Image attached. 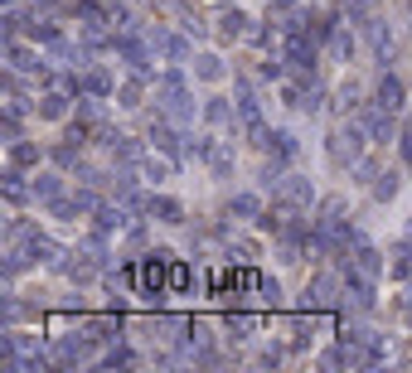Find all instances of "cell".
Here are the masks:
<instances>
[{"label":"cell","instance_id":"30bf717a","mask_svg":"<svg viewBox=\"0 0 412 373\" xmlns=\"http://www.w3.org/2000/svg\"><path fill=\"white\" fill-rule=\"evenodd\" d=\"M243 29H247V15H243V10H233V5L218 10V34H223V39H238Z\"/></svg>","mask_w":412,"mask_h":373},{"label":"cell","instance_id":"5b68a950","mask_svg":"<svg viewBox=\"0 0 412 373\" xmlns=\"http://www.w3.org/2000/svg\"><path fill=\"white\" fill-rule=\"evenodd\" d=\"M146 213L160 218V223H185V204L180 199H165V194H151L146 199Z\"/></svg>","mask_w":412,"mask_h":373},{"label":"cell","instance_id":"5bb4252c","mask_svg":"<svg viewBox=\"0 0 412 373\" xmlns=\"http://www.w3.org/2000/svg\"><path fill=\"white\" fill-rule=\"evenodd\" d=\"M5 59H10V63H15V73H29V68H34V73H39V59H34V54H29V49H24V44H15V39H10V44H5Z\"/></svg>","mask_w":412,"mask_h":373},{"label":"cell","instance_id":"44dd1931","mask_svg":"<svg viewBox=\"0 0 412 373\" xmlns=\"http://www.w3.org/2000/svg\"><path fill=\"white\" fill-rule=\"evenodd\" d=\"M10 165H39V146H29V141H10Z\"/></svg>","mask_w":412,"mask_h":373},{"label":"cell","instance_id":"484cf974","mask_svg":"<svg viewBox=\"0 0 412 373\" xmlns=\"http://www.w3.org/2000/svg\"><path fill=\"white\" fill-rule=\"evenodd\" d=\"M136 364H141V359H136L126 344H116V349H112V354L102 359V369H136Z\"/></svg>","mask_w":412,"mask_h":373},{"label":"cell","instance_id":"e0dca14e","mask_svg":"<svg viewBox=\"0 0 412 373\" xmlns=\"http://www.w3.org/2000/svg\"><path fill=\"white\" fill-rule=\"evenodd\" d=\"M39 116H44V121H63V116H68V97L49 93L44 102H39Z\"/></svg>","mask_w":412,"mask_h":373},{"label":"cell","instance_id":"f546056e","mask_svg":"<svg viewBox=\"0 0 412 373\" xmlns=\"http://www.w3.org/2000/svg\"><path fill=\"white\" fill-rule=\"evenodd\" d=\"M29 39H34V44H59V29H54L49 20H34V24H29Z\"/></svg>","mask_w":412,"mask_h":373},{"label":"cell","instance_id":"603a6c76","mask_svg":"<svg viewBox=\"0 0 412 373\" xmlns=\"http://www.w3.org/2000/svg\"><path fill=\"white\" fill-rule=\"evenodd\" d=\"M233 252H238V262H252V257H257V238L233 233V238H228V257H233Z\"/></svg>","mask_w":412,"mask_h":373},{"label":"cell","instance_id":"2e32d148","mask_svg":"<svg viewBox=\"0 0 412 373\" xmlns=\"http://www.w3.org/2000/svg\"><path fill=\"white\" fill-rule=\"evenodd\" d=\"M223 330H228L233 340H247V335L257 330V315H243V310L233 315V310H228V320H223Z\"/></svg>","mask_w":412,"mask_h":373},{"label":"cell","instance_id":"277c9868","mask_svg":"<svg viewBox=\"0 0 412 373\" xmlns=\"http://www.w3.org/2000/svg\"><path fill=\"white\" fill-rule=\"evenodd\" d=\"M339 291H344V277H339V272H320V277L306 286V300L310 305H335Z\"/></svg>","mask_w":412,"mask_h":373},{"label":"cell","instance_id":"7c38bea8","mask_svg":"<svg viewBox=\"0 0 412 373\" xmlns=\"http://www.w3.org/2000/svg\"><path fill=\"white\" fill-rule=\"evenodd\" d=\"M73 88H83V93H93V97H107V93H112V78H107V68H88L83 83L73 78Z\"/></svg>","mask_w":412,"mask_h":373},{"label":"cell","instance_id":"ba28073f","mask_svg":"<svg viewBox=\"0 0 412 373\" xmlns=\"http://www.w3.org/2000/svg\"><path fill=\"white\" fill-rule=\"evenodd\" d=\"M151 141H155V151H165V155H180V131H175L170 121H151Z\"/></svg>","mask_w":412,"mask_h":373},{"label":"cell","instance_id":"d4e9b609","mask_svg":"<svg viewBox=\"0 0 412 373\" xmlns=\"http://www.w3.org/2000/svg\"><path fill=\"white\" fill-rule=\"evenodd\" d=\"M208 165H213V175H218V180H228V170H233V155H228V146H218V141H213V151H208Z\"/></svg>","mask_w":412,"mask_h":373},{"label":"cell","instance_id":"ffe728a7","mask_svg":"<svg viewBox=\"0 0 412 373\" xmlns=\"http://www.w3.org/2000/svg\"><path fill=\"white\" fill-rule=\"evenodd\" d=\"M63 194V185H59V175H34V199H44V204H54Z\"/></svg>","mask_w":412,"mask_h":373},{"label":"cell","instance_id":"6da1fadb","mask_svg":"<svg viewBox=\"0 0 412 373\" xmlns=\"http://www.w3.org/2000/svg\"><path fill=\"white\" fill-rule=\"evenodd\" d=\"M310 180H301V175H282L277 185H272V208L282 213V218H301L310 208Z\"/></svg>","mask_w":412,"mask_h":373},{"label":"cell","instance_id":"3957f363","mask_svg":"<svg viewBox=\"0 0 412 373\" xmlns=\"http://www.w3.org/2000/svg\"><path fill=\"white\" fill-rule=\"evenodd\" d=\"M49 359H54V369H78V364L88 359V344L73 340V335H59L54 349H49Z\"/></svg>","mask_w":412,"mask_h":373},{"label":"cell","instance_id":"83f0119b","mask_svg":"<svg viewBox=\"0 0 412 373\" xmlns=\"http://www.w3.org/2000/svg\"><path fill=\"white\" fill-rule=\"evenodd\" d=\"M398 185H403V175H398V170H383V175H379V185H374V199H393Z\"/></svg>","mask_w":412,"mask_h":373},{"label":"cell","instance_id":"ac0fdd59","mask_svg":"<svg viewBox=\"0 0 412 373\" xmlns=\"http://www.w3.org/2000/svg\"><path fill=\"white\" fill-rule=\"evenodd\" d=\"M141 93H146V73L126 78V83H121V93H116V102H121V107H141Z\"/></svg>","mask_w":412,"mask_h":373},{"label":"cell","instance_id":"52a82bcc","mask_svg":"<svg viewBox=\"0 0 412 373\" xmlns=\"http://www.w3.org/2000/svg\"><path fill=\"white\" fill-rule=\"evenodd\" d=\"M374 102H379L383 112H398V107H403V78H393V73H388V78H379Z\"/></svg>","mask_w":412,"mask_h":373},{"label":"cell","instance_id":"9a60e30c","mask_svg":"<svg viewBox=\"0 0 412 373\" xmlns=\"http://www.w3.org/2000/svg\"><path fill=\"white\" fill-rule=\"evenodd\" d=\"M228 213H238V218H262V199H257V194H233Z\"/></svg>","mask_w":412,"mask_h":373},{"label":"cell","instance_id":"d590c367","mask_svg":"<svg viewBox=\"0 0 412 373\" xmlns=\"http://www.w3.org/2000/svg\"><path fill=\"white\" fill-rule=\"evenodd\" d=\"M39 5H59V0H39Z\"/></svg>","mask_w":412,"mask_h":373},{"label":"cell","instance_id":"e575fe53","mask_svg":"<svg viewBox=\"0 0 412 373\" xmlns=\"http://www.w3.org/2000/svg\"><path fill=\"white\" fill-rule=\"evenodd\" d=\"M393 310L408 320V330H412V296H398V300H393Z\"/></svg>","mask_w":412,"mask_h":373},{"label":"cell","instance_id":"f1b7e54d","mask_svg":"<svg viewBox=\"0 0 412 373\" xmlns=\"http://www.w3.org/2000/svg\"><path fill=\"white\" fill-rule=\"evenodd\" d=\"M121 223H126V208H102V213H98V233H112V228H121Z\"/></svg>","mask_w":412,"mask_h":373},{"label":"cell","instance_id":"9c48e42d","mask_svg":"<svg viewBox=\"0 0 412 373\" xmlns=\"http://www.w3.org/2000/svg\"><path fill=\"white\" fill-rule=\"evenodd\" d=\"M88 335H93L98 344H112V340H121V315H102V320H88Z\"/></svg>","mask_w":412,"mask_h":373},{"label":"cell","instance_id":"4dcf8cb0","mask_svg":"<svg viewBox=\"0 0 412 373\" xmlns=\"http://www.w3.org/2000/svg\"><path fill=\"white\" fill-rule=\"evenodd\" d=\"M272 151H277L282 160H291V155H296V136H291V131H272Z\"/></svg>","mask_w":412,"mask_h":373},{"label":"cell","instance_id":"8992f818","mask_svg":"<svg viewBox=\"0 0 412 373\" xmlns=\"http://www.w3.org/2000/svg\"><path fill=\"white\" fill-rule=\"evenodd\" d=\"M24 252H29L34 262H54V257H63V248H59L54 238H44V233H34V228L24 233Z\"/></svg>","mask_w":412,"mask_h":373},{"label":"cell","instance_id":"4316f807","mask_svg":"<svg viewBox=\"0 0 412 373\" xmlns=\"http://www.w3.org/2000/svg\"><path fill=\"white\" fill-rule=\"evenodd\" d=\"M5 199H10V204H20V199H24V175H20V165H10V170H5Z\"/></svg>","mask_w":412,"mask_h":373},{"label":"cell","instance_id":"1f68e13d","mask_svg":"<svg viewBox=\"0 0 412 373\" xmlns=\"http://www.w3.org/2000/svg\"><path fill=\"white\" fill-rule=\"evenodd\" d=\"M78 146H83V141H73V136H68L63 146H54V160H59V165H78Z\"/></svg>","mask_w":412,"mask_h":373},{"label":"cell","instance_id":"7402d4cb","mask_svg":"<svg viewBox=\"0 0 412 373\" xmlns=\"http://www.w3.org/2000/svg\"><path fill=\"white\" fill-rule=\"evenodd\" d=\"M170 170H175V160H155V155H146V160H141V175H146V180H155V185H160V180H170Z\"/></svg>","mask_w":412,"mask_h":373},{"label":"cell","instance_id":"d6986e66","mask_svg":"<svg viewBox=\"0 0 412 373\" xmlns=\"http://www.w3.org/2000/svg\"><path fill=\"white\" fill-rule=\"evenodd\" d=\"M194 73H199L204 83H218V78H223V59H213V54H199V59H194Z\"/></svg>","mask_w":412,"mask_h":373},{"label":"cell","instance_id":"cb8c5ba5","mask_svg":"<svg viewBox=\"0 0 412 373\" xmlns=\"http://www.w3.org/2000/svg\"><path fill=\"white\" fill-rule=\"evenodd\" d=\"M393 277L398 281L412 277V243H398V248H393Z\"/></svg>","mask_w":412,"mask_h":373},{"label":"cell","instance_id":"d6a6232c","mask_svg":"<svg viewBox=\"0 0 412 373\" xmlns=\"http://www.w3.org/2000/svg\"><path fill=\"white\" fill-rule=\"evenodd\" d=\"M330 44H335V54H339V59H349V54H354V39H349L344 29H335V39H330Z\"/></svg>","mask_w":412,"mask_h":373},{"label":"cell","instance_id":"8d00e7d4","mask_svg":"<svg viewBox=\"0 0 412 373\" xmlns=\"http://www.w3.org/2000/svg\"><path fill=\"white\" fill-rule=\"evenodd\" d=\"M5 5H15V0H5Z\"/></svg>","mask_w":412,"mask_h":373},{"label":"cell","instance_id":"7a4b0ae2","mask_svg":"<svg viewBox=\"0 0 412 373\" xmlns=\"http://www.w3.org/2000/svg\"><path fill=\"white\" fill-rule=\"evenodd\" d=\"M330 160L335 165H359L364 160V121H349V126L330 131Z\"/></svg>","mask_w":412,"mask_h":373},{"label":"cell","instance_id":"8fae6325","mask_svg":"<svg viewBox=\"0 0 412 373\" xmlns=\"http://www.w3.org/2000/svg\"><path fill=\"white\" fill-rule=\"evenodd\" d=\"M349 267H359V272H369V277H379L383 272V257H379V248H369V243H359L354 248V262Z\"/></svg>","mask_w":412,"mask_h":373},{"label":"cell","instance_id":"4fadbf2b","mask_svg":"<svg viewBox=\"0 0 412 373\" xmlns=\"http://www.w3.org/2000/svg\"><path fill=\"white\" fill-rule=\"evenodd\" d=\"M204 121H208V126H233V107H228V97H208V102H204Z\"/></svg>","mask_w":412,"mask_h":373},{"label":"cell","instance_id":"836d02e7","mask_svg":"<svg viewBox=\"0 0 412 373\" xmlns=\"http://www.w3.org/2000/svg\"><path fill=\"white\" fill-rule=\"evenodd\" d=\"M398 151H403V165H412V121L403 126V136H398Z\"/></svg>","mask_w":412,"mask_h":373}]
</instances>
